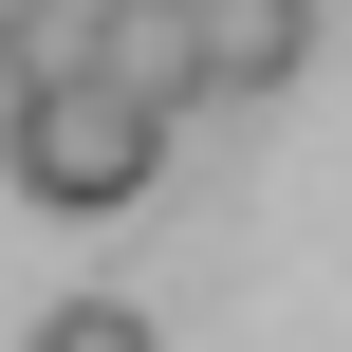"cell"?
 <instances>
[{"label": "cell", "mask_w": 352, "mask_h": 352, "mask_svg": "<svg viewBox=\"0 0 352 352\" xmlns=\"http://www.w3.org/2000/svg\"><path fill=\"white\" fill-rule=\"evenodd\" d=\"M0 186H19V204L111 223V204H148V186H167V111H130L111 74H19V93H0Z\"/></svg>", "instance_id": "6da1fadb"}, {"label": "cell", "mask_w": 352, "mask_h": 352, "mask_svg": "<svg viewBox=\"0 0 352 352\" xmlns=\"http://www.w3.org/2000/svg\"><path fill=\"white\" fill-rule=\"evenodd\" d=\"M93 74H111L130 111H186V93H204V37H186V0H93Z\"/></svg>", "instance_id": "7a4b0ae2"}, {"label": "cell", "mask_w": 352, "mask_h": 352, "mask_svg": "<svg viewBox=\"0 0 352 352\" xmlns=\"http://www.w3.org/2000/svg\"><path fill=\"white\" fill-rule=\"evenodd\" d=\"M186 37H204V93H278L316 56V0H186Z\"/></svg>", "instance_id": "3957f363"}, {"label": "cell", "mask_w": 352, "mask_h": 352, "mask_svg": "<svg viewBox=\"0 0 352 352\" xmlns=\"http://www.w3.org/2000/svg\"><path fill=\"white\" fill-rule=\"evenodd\" d=\"M19 74H93V0H0V93Z\"/></svg>", "instance_id": "277c9868"}, {"label": "cell", "mask_w": 352, "mask_h": 352, "mask_svg": "<svg viewBox=\"0 0 352 352\" xmlns=\"http://www.w3.org/2000/svg\"><path fill=\"white\" fill-rule=\"evenodd\" d=\"M19 352H167V334H148L130 297H56V316H37V334H19Z\"/></svg>", "instance_id": "5b68a950"}]
</instances>
